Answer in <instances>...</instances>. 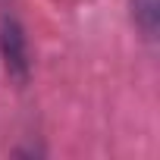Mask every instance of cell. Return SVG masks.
I'll return each instance as SVG.
<instances>
[{"label":"cell","instance_id":"cell-1","mask_svg":"<svg viewBox=\"0 0 160 160\" xmlns=\"http://www.w3.org/2000/svg\"><path fill=\"white\" fill-rule=\"evenodd\" d=\"M0 60H3L7 75L13 78L19 88L28 85L32 69H35L32 41H28V32H25L22 19L13 16V13H3V16H0Z\"/></svg>","mask_w":160,"mask_h":160},{"label":"cell","instance_id":"cell-2","mask_svg":"<svg viewBox=\"0 0 160 160\" xmlns=\"http://www.w3.org/2000/svg\"><path fill=\"white\" fill-rule=\"evenodd\" d=\"M129 16H132L138 35L148 44H157V32H160V0H129Z\"/></svg>","mask_w":160,"mask_h":160}]
</instances>
